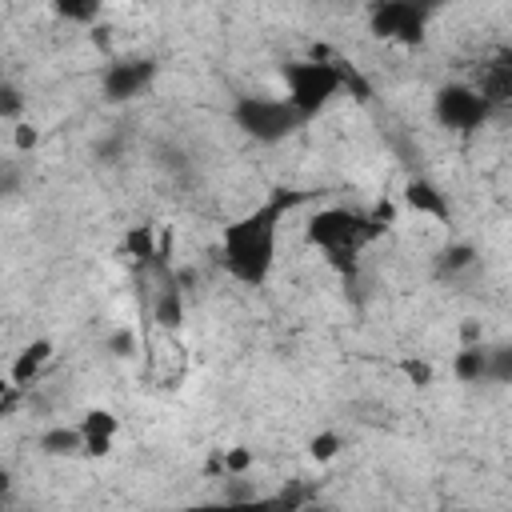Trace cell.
Instances as JSON below:
<instances>
[{
	"instance_id": "cell-4",
	"label": "cell",
	"mask_w": 512,
	"mask_h": 512,
	"mask_svg": "<svg viewBox=\"0 0 512 512\" xmlns=\"http://www.w3.org/2000/svg\"><path fill=\"white\" fill-rule=\"evenodd\" d=\"M40 448H44L48 456H80V452H84V440H80V428L72 424V428H52V432H44V436H40Z\"/></svg>"
},
{
	"instance_id": "cell-1",
	"label": "cell",
	"mask_w": 512,
	"mask_h": 512,
	"mask_svg": "<svg viewBox=\"0 0 512 512\" xmlns=\"http://www.w3.org/2000/svg\"><path fill=\"white\" fill-rule=\"evenodd\" d=\"M220 252H224V264H228L232 276L256 284L272 268V256H276V224H272V216H248L240 224H228Z\"/></svg>"
},
{
	"instance_id": "cell-6",
	"label": "cell",
	"mask_w": 512,
	"mask_h": 512,
	"mask_svg": "<svg viewBox=\"0 0 512 512\" xmlns=\"http://www.w3.org/2000/svg\"><path fill=\"white\" fill-rule=\"evenodd\" d=\"M12 144H16L20 152L36 148V144H40V128H36V124H28V120H16V124H12Z\"/></svg>"
},
{
	"instance_id": "cell-3",
	"label": "cell",
	"mask_w": 512,
	"mask_h": 512,
	"mask_svg": "<svg viewBox=\"0 0 512 512\" xmlns=\"http://www.w3.org/2000/svg\"><path fill=\"white\" fill-rule=\"evenodd\" d=\"M52 340H32L28 348H20L16 356H12V368H8V384L12 388H28L48 364H52Z\"/></svg>"
},
{
	"instance_id": "cell-5",
	"label": "cell",
	"mask_w": 512,
	"mask_h": 512,
	"mask_svg": "<svg viewBox=\"0 0 512 512\" xmlns=\"http://www.w3.org/2000/svg\"><path fill=\"white\" fill-rule=\"evenodd\" d=\"M308 456H312L316 464H332V460L340 456V436H336V432H316V436L308 440Z\"/></svg>"
},
{
	"instance_id": "cell-8",
	"label": "cell",
	"mask_w": 512,
	"mask_h": 512,
	"mask_svg": "<svg viewBox=\"0 0 512 512\" xmlns=\"http://www.w3.org/2000/svg\"><path fill=\"white\" fill-rule=\"evenodd\" d=\"M400 368H404V376H408V380H412L416 388H424V384H432V368H428L424 360H404Z\"/></svg>"
},
{
	"instance_id": "cell-2",
	"label": "cell",
	"mask_w": 512,
	"mask_h": 512,
	"mask_svg": "<svg viewBox=\"0 0 512 512\" xmlns=\"http://www.w3.org/2000/svg\"><path fill=\"white\" fill-rule=\"evenodd\" d=\"M76 428H80V440H84V456H108L112 444H116L120 420L108 408H92V412H84V420Z\"/></svg>"
},
{
	"instance_id": "cell-7",
	"label": "cell",
	"mask_w": 512,
	"mask_h": 512,
	"mask_svg": "<svg viewBox=\"0 0 512 512\" xmlns=\"http://www.w3.org/2000/svg\"><path fill=\"white\" fill-rule=\"evenodd\" d=\"M108 352L112 356H132L136 352V332L132 328H116L112 340H108Z\"/></svg>"
}]
</instances>
